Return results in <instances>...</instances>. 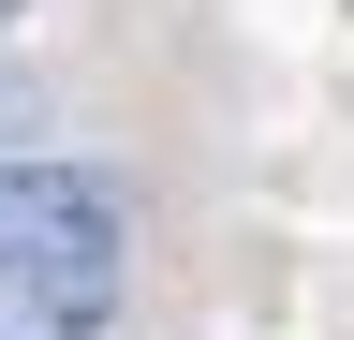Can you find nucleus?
Instances as JSON below:
<instances>
[{
	"label": "nucleus",
	"instance_id": "nucleus-1",
	"mask_svg": "<svg viewBox=\"0 0 354 340\" xmlns=\"http://www.w3.org/2000/svg\"><path fill=\"white\" fill-rule=\"evenodd\" d=\"M118 222H133V193H118V178L0 148V267H15V251H118Z\"/></svg>",
	"mask_w": 354,
	"mask_h": 340
},
{
	"label": "nucleus",
	"instance_id": "nucleus-2",
	"mask_svg": "<svg viewBox=\"0 0 354 340\" xmlns=\"http://www.w3.org/2000/svg\"><path fill=\"white\" fill-rule=\"evenodd\" d=\"M118 311V251H15L0 267V340H74Z\"/></svg>",
	"mask_w": 354,
	"mask_h": 340
},
{
	"label": "nucleus",
	"instance_id": "nucleus-3",
	"mask_svg": "<svg viewBox=\"0 0 354 340\" xmlns=\"http://www.w3.org/2000/svg\"><path fill=\"white\" fill-rule=\"evenodd\" d=\"M0 148H30V89H15V74H0Z\"/></svg>",
	"mask_w": 354,
	"mask_h": 340
},
{
	"label": "nucleus",
	"instance_id": "nucleus-4",
	"mask_svg": "<svg viewBox=\"0 0 354 340\" xmlns=\"http://www.w3.org/2000/svg\"><path fill=\"white\" fill-rule=\"evenodd\" d=\"M15 15H30V0H0V30H15Z\"/></svg>",
	"mask_w": 354,
	"mask_h": 340
}]
</instances>
